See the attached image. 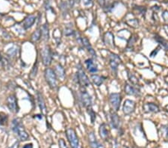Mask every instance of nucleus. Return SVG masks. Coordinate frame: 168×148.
<instances>
[{
	"instance_id": "nucleus-11",
	"label": "nucleus",
	"mask_w": 168,
	"mask_h": 148,
	"mask_svg": "<svg viewBox=\"0 0 168 148\" xmlns=\"http://www.w3.org/2000/svg\"><path fill=\"white\" fill-rule=\"evenodd\" d=\"M102 41H103L104 44L106 46H108L109 48H116V45L115 43V36H114V35L111 32H105L103 35V37H102Z\"/></svg>"
},
{
	"instance_id": "nucleus-17",
	"label": "nucleus",
	"mask_w": 168,
	"mask_h": 148,
	"mask_svg": "<svg viewBox=\"0 0 168 148\" xmlns=\"http://www.w3.org/2000/svg\"><path fill=\"white\" fill-rule=\"evenodd\" d=\"M99 134L101 139H103L104 141H107L109 139V131L108 129V126L106 123H102V124L99 126Z\"/></svg>"
},
{
	"instance_id": "nucleus-36",
	"label": "nucleus",
	"mask_w": 168,
	"mask_h": 148,
	"mask_svg": "<svg viewBox=\"0 0 168 148\" xmlns=\"http://www.w3.org/2000/svg\"><path fill=\"white\" fill-rule=\"evenodd\" d=\"M97 2L99 3V5H100L102 8H103L104 9V8H105V0H97Z\"/></svg>"
},
{
	"instance_id": "nucleus-10",
	"label": "nucleus",
	"mask_w": 168,
	"mask_h": 148,
	"mask_svg": "<svg viewBox=\"0 0 168 148\" xmlns=\"http://www.w3.org/2000/svg\"><path fill=\"white\" fill-rule=\"evenodd\" d=\"M7 105L10 111L13 113H17L19 111L17 97L14 94H11L7 98Z\"/></svg>"
},
{
	"instance_id": "nucleus-28",
	"label": "nucleus",
	"mask_w": 168,
	"mask_h": 148,
	"mask_svg": "<svg viewBox=\"0 0 168 148\" xmlns=\"http://www.w3.org/2000/svg\"><path fill=\"white\" fill-rule=\"evenodd\" d=\"M128 77H129V82H131V84L135 86V87H138V86L139 85V80H138V79L135 76V75L131 74V73L128 72Z\"/></svg>"
},
{
	"instance_id": "nucleus-6",
	"label": "nucleus",
	"mask_w": 168,
	"mask_h": 148,
	"mask_svg": "<svg viewBox=\"0 0 168 148\" xmlns=\"http://www.w3.org/2000/svg\"><path fill=\"white\" fill-rule=\"evenodd\" d=\"M121 63V59L118 55L115 53H111L109 55V65H110L111 70L113 75L117 76V71H118V66Z\"/></svg>"
},
{
	"instance_id": "nucleus-24",
	"label": "nucleus",
	"mask_w": 168,
	"mask_h": 148,
	"mask_svg": "<svg viewBox=\"0 0 168 148\" xmlns=\"http://www.w3.org/2000/svg\"><path fill=\"white\" fill-rule=\"evenodd\" d=\"M41 29V37H43V40L44 41H48L50 40V29L47 22L42 26Z\"/></svg>"
},
{
	"instance_id": "nucleus-7",
	"label": "nucleus",
	"mask_w": 168,
	"mask_h": 148,
	"mask_svg": "<svg viewBox=\"0 0 168 148\" xmlns=\"http://www.w3.org/2000/svg\"><path fill=\"white\" fill-rule=\"evenodd\" d=\"M122 97L119 93H112L109 96V102L114 111L117 112L120 110V104H121Z\"/></svg>"
},
{
	"instance_id": "nucleus-8",
	"label": "nucleus",
	"mask_w": 168,
	"mask_h": 148,
	"mask_svg": "<svg viewBox=\"0 0 168 148\" xmlns=\"http://www.w3.org/2000/svg\"><path fill=\"white\" fill-rule=\"evenodd\" d=\"M136 108V102L131 100H125L123 105V112L125 115H131Z\"/></svg>"
},
{
	"instance_id": "nucleus-14",
	"label": "nucleus",
	"mask_w": 168,
	"mask_h": 148,
	"mask_svg": "<svg viewBox=\"0 0 168 148\" xmlns=\"http://www.w3.org/2000/svg\"><path fill=\"white\" fill-rule=\"evenodd\" d=\"M143 112L145 114L149 113H158L160 112L159 105L153 102H147L143 105Z\"/></svg>"
},
{
	"instance_id": "nucleus-4",
	"label": "nucleus",
	"mask_w": 168,
	"mask_h": 148,
	"mask_svg": "<svg viewBox=\"0 0 168 148\" xmlns=\"http://www.w3.org/2000/svg\"><path fill=\"white\" fill-rule=\"evenodd\" d=\"M40 56H41L42 62L44 66L48 67L52 64L53 61V53L50 46L46 45L40 50Z\"/></svg>"
},
{
	"instance_id": "nucleus-20",
	"label": "nucleus",
	"mask_w": 168,
	"mask_h": 148,
	"mask_svg": "<svg viewBox=\"0 0 168 148\" xmlns=\"http://www.w3.org/2000/svg\"><path fill=\"white\" fill-rule=\"evenodd\" d=\"M54 71H55V75H56L58 79H61V80H63V79H64L65 76H66V74H65V70L61 64H58L55 65Z\"/></svg>"
},
{
	"instance_id": "nucleus-35",
	"label": "nucleus",
	"mask_w": 168,
	"mask_h": 148,
	"mask_svg": "<svg viewBox=\"0 0 168 148\" xmlns=\"http://www.w3.org/2000/svg\"><path fill=\"white\" fill-rule=\"evenodd\" d=\"M162 17L165 22H168V11H164V13H163V14H162Z\"/></svg>"
},
{
	"instance_id": "nucleus-12",
	"label": "nucleus",
	"mask_w": 168,
	"mask_h": 148,
	"mask_svg": "<svg viewBox=\"0 0 168 148\" xmlns=\"http://www.w3.org/2000/svg\"><path fill=\"white\" fill-rule=\"evenodd\" d=\"M124 91L127 95L129 96H135V97H141V91L138 87L132 85V84L129 83H125V88H124Z\"/></svg>"
},
{
	"instance_id": "nucleus-3",
	"label": "nucleus",
	"mask_w": 168,
	"mask_h": 148,
	"mask_svg": "<svg viewBox=\"0 0 168 148\" xmlns=\"http://www.w3.org/2000/svg\"><path fill=\"white\" fill-rule=\"evenodd\" d=\"M66 136L70 144L71 148H82L79 143V138L74 129L72 128H67L66 129Z\"/></svg>"
},
{
	"instance_id": "nucleus-34",
	"label": "nucleus",
	"mask_w": 168,
	"mask_h": 148,
	"mask_svg": "<svg viewBox=\"0 0 168 148\" xmlns=\"http://www.w3.org/2000/svg\"><path fill=\"white\" fill-rule=\"evenodd\" d=\"M160 48H161V47H160V46H158L157 48L155 49V50H153V52H152V53H150V57H151V58H154V57L156 56V55H157V53L159 52Z\"/></svg>"
},
{
	"instance_id": "nucleus-9",
	"label": "nucleus",
	"mask_w": 168,
	"mask_h": 148,
	"mask_svg": "<svg viewBox=\"0 0 168 148\" xmlns=\"http://www.w3.org/2000/svg\"><path fill=\"white\" fill-rule=\"evenodd\" d=\"M81 100L86 108L92 107V98L84 88H81Z\"/></svg>"
},
{
	"instance_id": "nucleus-22",
	"label": "nucleus",
	"mask_w": 168,
	"mask_h": 148,
	"mask_svg": "<svg viewBox=\"0 0 168 148\" xmlns=\"http://www.w3.org/2000/svg\"><path fill=\"white\" fill-rule=\"evenodd\" d=\"M91 80H92L93 83L95 84L97 87H99L101 84H103L104 81L105 80L106 77L103 76H99L97 74H93L91 75Z\"/></svg>"
},
{
	"instance_id": "nucleus-25",
	"label": "nucleus",
	"mask_w": 168,
	"mask_h": 148,
	"mask_svg": "<svg viewBox=\"0 0 168 148\" xmlns=\"http://www.w3.org/2000/svg\"><path fill=\"white\" fill-rule=\"evenodd\" d=\"M40 38H41V29H37L32 35L31 40L32 42H37L40 40Z\"/></svg>"
},
{
	"instance_id": "nucleus-16",
	"label": "nucleus",
	"mask_w": 168,
	"mask_h": 148,
	"mask_svg": "<svg viewBox=\"0 0 168 148\" xmlns=\"http://www.w3.org/2000/svg\"><path fill=\"white\" fill-rule=\"evenodd\" d=\"M36 19H37V17L35 15H33V14H30V15H28L27 17H26L23 21H22V27H23V29H30L35 24Z\"/></svg>"
},
{
	"instance_id": "nucleus-5",
	"label": "nucleus",
	"mask_w": 168,
	"mask_h": 148,
	"mask_svg": "<svg viewBox=\"0 0 168 148\" xmlns=\"http://www.w3.org/2000/svg\"><path fill=\"white\" fill-rule=\"evenodd\" d=\"M80 65V64H79ZM77 79L78 82H79V85L81 86V88H86L89 87L90 84H91V82H90L89 78L87 77V76L86 75L85 72L83 70L82 67L80 65L79 67H78V71H77Z\"/></svg>"
},
{
	"instance_id": "nucleus-2",
	"label": "nucleus",
	"mask_w": 168,
	"mask_h": 148,
	"mask_svg": "<svg viewBox=\"0 0 168 148\" xmlns=\"http://www.w3.org/2000/svg\"><path fill=\"white\" fill-rule=\"evenodd\" d=\"M44 77L47 84L52 89H55L58 86V78L55 71L52 68L47 67L44 71Z\"/></svg>"
},
{
	"instance_id": "nucleus-18",
	"label": "nucleus",
	"mask_w": 168,
	"mask_h": 148,
	"mask_svg": "<svg viewBox=\"0 0 168 148\" xmlns=\"http://www.w3.org/2000/svg\"><path fill=\"white\" fill-rule=\"evenodd\" d=\"M84 64L86 65L87 71H89L91 74H96L98 72V67L97 65L95 64L93 58H88V59L85 60Z\"/></svg>"
},
{
	"instance_id": "nucleus-38",
	"label": "nucleus",
	"mask_w": 168,
	"mask_h": 148,
	"mask_svg": "<svg viewBox=\"0 0 168 148\" xmlns=\"http://www.w3.org/2000/svg\"><path fill=\"white\" fill-rule=\"evenodd\" d=\"M5 62L3 61V58L1 57V55H0V66H4Z\"/></svg>"
},
{
	"instance_id": "nucleus-42",
	"label": "nucleus",
	"mask_w": 168,
	"mask_h": 148,
	"mask_svg": "<svg viewBox=\"0 0 168 148\" xmlns=\"http://www.w3.org/2000/svg\"><path fill=\"white\" fill-rule=\"evenodd\" d=\"M75 1H76V2H80V0H75Z\"/></svg>"
},
{
	"instance_id": "nucleus-32",
	"label": "nucleus",
	"mask_w": 168,
	"mask_h": 148,
	"mask_svg": "<svg viewBox=\"0 0 168 148\" xmlns=\"http://www.w3.org/2000/svg\"><path fill=\"white\" fill-rule=\"evenodd\" d=\"M74 30H73L71 28H66L64 30V35L65 36H71L74 34Z\"/></svg>"
},
{
	"instance_id": "nucleus-1",
	"label": "nucleus",
	"mask_w": 168,
	"mask_h": 148,
	"mask_svg": "<svg viewBox=\"0 0 168 148\" xmlns=\"http://www.w3.org/2000/svg\"><path fill=\"white\" fill-rule=\"evenodd\" d=\"M12 129L17 135L20 141H26L29 139V134L26 131L23 124L22 123V122L19 121L18 119H14L13 120Z\"/></svg>"
},
{
	"instance_id": "nucleus-43",
	"label": "nucleus",
	"mask_w": 168,
	"mask_h": 148,
	"mask_svg": "<svg viewBox=\"0 0 168 148\" xmlns=\"http://www.w3.org/2000/svg\"><path fill=\"white\" fill-rule=\"evenodd\" d=\"M165 1H166V2H168V0H165Z\"/></svg>"
},
{
	"instance_id": "nucleus-39",
	"label": "nucleus",
	"mask_w": 168,
	"mask_h": 148,
	"mask_svg": "<svg viewBox=\"0 0 168 148\" xmlns=\"http://www.w3.org/2000/svg\"><path fill=\"white\" fill-rule=\"evenodd\" d=\"M113 147L114 148H119V147H118V143L117 142V141H115V144H114Z\"/></svg>"
},
{
	"instance_id": "nucleus-26",
	"label": "nucleus",
	"mask_w": 168,
	"mask_h": 148,
	"mask_svg": "<svg viewBox=\"0 0 168 148\" xmlns=\"http://www.w3.org/2000/svg\"><path fill=\"white\" fill-rule=\"evenodd\" d=\"M159 133L161 136L164 138L166 141H168V124L162 125L159 129Z\"/></svg>"
},
{
	"instance_id": "nucleus-33",
	"label": "nucleus",
	"mask_w": 168,
	"mask_h": 148,
	"mask_svg": "<svg viewBox=\"0 0 168 148\" xmlns=\"http://www.w3.org/2000/svg\"><path fill=\"white\" fill-rule=\"evenodd\" d=\"M58 144H59V148H67L66 142H65L63 139H59V141H58Z\"/></svg>"
},
{
	"instance_id": "nucleus-37",
	"label": "nucleus",
	"mask_w": 168,
	"mask_h": 148,
	"mask_svg": "<svg viewBox=\"0 0 168 148\" xmlns=\"http://www.w3.org/2000/svg\"><path fill=\"white\" fill-rule=\"evenodd\" d=\"M23 148H33V144H26V145L23 147Z\"/></svg>"
},
{
	"instance_id": "nucleus-21",
	"label": "nucleus",
	"mask_w": 168,
	"mask_h": 148,
	"mask_svg": "<svg viewBox=\"0 0 168 148\" xmlns=\"http://www.w3.org/2000/svg\"><path fill=\"white\" fill-rule=\"evenodd\" d=\"M37 99L40 111L43 114H46V105L44 98H43V95L40 92L38 91L37 93Z\"/></svg>"
},
{
	"instance_id": "nucleus-13",
	"label": "nucleus",
	"mask_w": 168,
	"mask_h": 148,
	"mask_svg": "<svg viewBox=\"0 0 168 148\" xmlns=\"http://www.w3.org/2000/svg\"><path fill=\"white\" fill-rule=\"evenodd\" d=\"M110 124L111 127L115 129H120V119L119 115H117V112L112 111L110 112Z\"/></svg>"
},
{
	"instance_id": "nucleus-40",
	"label": "nucleus",
	"mask_w": 168,
	"mask_h": 148,
	"mask_svg": "<svg viewBox=\"0 0 168 148\" xmlns=\"http://www.w3.org/2000/svg\"><path fill=\"white\" fill-rule=\"evenodd\" d=\"M164 31H165L166 34H167V35L168 36V26H165L164 27Z\"/></svg>"
},
{
	"instance_id": "nucleus-23",
	"label": "nucleus",
	"mask_w": 168,
	"mask_h": 148,
	"mask_svg": "<svg viewBox=\"0 0 168 148\" xmlns=\"http://www.w3.org/2000/svg\"><path fill=\"white\" fill-rule=\"evenodd\" d=\"M154 39L156 42L159 44V46L162 47L165 50L168 51V41L166 40L164 37H161L159 35H156L154 36Z\"/></svg>"
},
{
	"instance_id": "nucleus-27",
	"label": "nucleus",
	"mask_w": 168,
	"mask_h": 148,
	"mask_svg": "<svg viewBox=\"0 0 168 148\" xmlns=\"http://www.w3.org/2000/svg\"><path fill=\"white\" fill-rule=\"evenodd\" d=\"M136 37V35H132L130 36L129 38L126 50H134V45H135V42L137 41V37Z\"/></svg>"
},
{
	"instance_id": "nucleus-30",
	"label": "nucleus",
	"mask_w": 168,
	"mask_h": 148,
	"mask_svg": "<svg viewBox=\"0 0 168 148\" xmlns=\"http://www.w3.org/2000/svg\"><path fill=\"white\" fill-rule=\"evenodd\" d=\"M126 23L129 26H130L132 28H138V26H139V22H138V19H129V20L126 21Z\"/></svg>"
},
{
	"instance_id": "nucleus-29",
	"label": "nucleus",
	"mask_w": 168,
	"mask_h": 148,
	"mask_svg": "<svg viewBox=\"0 0 168 148\" xmlns=\"http://www.w3.org/2000/svg\"><path fill=\"white\" fill-rule=\"evenodd\" d=\"M87 112H88V114L90 115V118H91V123H94V122H95L96 118H97V114H96V112L94 111V109L92 108V107L87 108Z\"/></svg>"
},
{
	"instance_id": "nucleus-41",
	"label": "nucleus",
	"mask_w": 168,
	"mask_h": 148,
	"mask_svg": "<svg viewBox=\"0 0 168 148\" xmlns=\"http://www.w3.org/2000/svg\"><path fill=\"white\" fill-rule=\"evenodd\" d=\"M165 109H166V111H167L168 112V105H167V106L165 107Z\"/></svg>"
},
{
	"instance_id": "nucleus-31",
	"label": "nucleus",
	"mask_w": 168,
	"mask_h": 148,
	"mask_svg": "<svg viewBox=\"0 0 168 148\" xmlns=\"http://www.w3.org/2000/svg\"><path fill=\"white\" fill-rule=\"evenodd\" d=\"M37 67H38V62H37V60H36L35 64H34L33 68H32V71H31V77L32 78H35L36 76H37Z\"/></svg>"
},
{
	"instance_id": "nucleus-19",
	"label": "nucleus",
	"mask_w": 168,
	"mask_h": 148,
	"mask_svg": "<svg viewBox=\"0 0 168 148\" xmlns=\"http://www.w3.org/2000/svg\"><path fill=\"white\" fill-rule=\"evenodd\" d=\"M89 144L91 148H99L101 147V144L97 141V137L94 132H90L88 133Z\"/></svg>"
},
{
	"instance_id": "nucleus-15",
	"label": "nucleus",
	"mask_w": 168,
	"mask_h": 148,
	"mask_svg": "<svg viewBox=\"0 0 168 148\" xmlns=\"http://www.w3.org/2000/svg\"><path fill=\"white\" fill-rule=\"evenodd\" d=\"M80 43L87 49V50L88 51L90 55H91L93 58H97V53H96L95 50L93 49V47L91 46V43L89 42L88 39L86 38V37H81V38H80Z\"/></svg>"
}]
</instances>
